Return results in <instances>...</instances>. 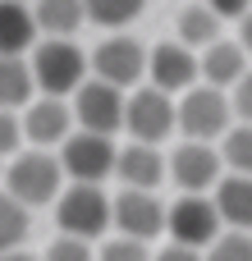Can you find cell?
Returning a JSON list of instances; mask_svg holds the SVG:
<instances>
[{"label":"cell","instance_id":"6da1fadb","mask_svg":"<svg viewBox=\"0 0 252 261\" xmlns=\"http://www.w3.org/2000/svg\"><path fill=\"white\" fill-rule=\"evenodd\" d=\"M60 188H64V174H60V161H55L51 151L28 147V151H14V156H9L5 193H9L23 211L55 202V197H60Z\"/></svg>","mask_w":252,"mask_h":261},{"label":"cell","instance_id":"7a4b0ae2","mask_svg":"<svg viewBox=\"0 0 252 261\" xmlns=\"http://www.w3.org/2000/svg\"><path fill=\"white\" fill-rule=\"evenodd\" d=\"M28 73H32V87H41V96H60L64 101L87 78V55L69 37H46L41 46H32Z\"/></svg>","mask_w":252,"mask_h":261},{"label":"cell","instance_id":"3957f363","mask_svg":"<svg viewBox=\"0 0 252 261\" xmlns=\"http://www.w3.org/2000/svg\"><path fill=\"white\" fill-rule=\"evenodd\" d=\"M55 225H60L64 239H83V243L101 239L110 229V197H106V188L101 184H69V188H60Z\"/></svg>","mask_w":252,"mask_h":261},{"label":"cell","instance_id":"277c9868","mask_svg":"<svg viewBox=\"0 0 252 261\" xmlns=\"http://www.w3.org/2000/svg\"><path fill=\"white\" fill-rule=\"evenodd\" d=\"M230 124H234V110H230L225 92H216L207 83L179 92V101H174V128L184 133V142H216Z\"/></svg>","mask_w":252,"mask_h":261},{"label":"cell","instance_id":"5b68a950","mask_svg":"<svg viewBox=\"0 0 252 261\" xmlns=\"http://www.w3.org/2000/svg\"><path fill=\"white\" fill-rule=\"evenodd\" d=\"M133 142L142 147H161L174 133V96L156 92V87H138L133 96H124V124Z\"/></svg>","mask_w":252,"mask_h":261},{"label":"cell","instance_id":"8992f818","mask_svg":"<svg viewBox=\"0 0 252 261\" xmlns=\"http://www.w3.org/2000/svg\"><path fill=\"white\" fill-rule=\"evenodd\" d=\"M60 174L73 179V184H101L110 179L115 170V138H101V133H69L60 142Z\"/></svg>","mask_w":252,"mask_h":261},{"label":"cell","instance_id":"52a82bcc","mask_svg":"<svg viewBox=\"0 0 252 261\" xmlns=\"http://www.w3.org/2000/svg\"><path fill=\"white\" fill-rule=\"evenodd\" d=\"M69 115H73V124L83 128V133H101V138H115L119 133V124H124V92L119 87H110V83H78L73 87V106H69Z\"/></svg>","mask_w":252,"mask_h":261},{"label":"cell","instance_id":"ba28073f","mask_svg":"<svg viewBox=\"0 0 252 261\" xmlns=\"http://www.w3.org/2000/svg\"><path fill=\"white\" fill-rule=\"evenodd\" d=\"M165 234H170V243L202 252L220 234V216H216L211 197L207 193H184L174 206H165Z\"/></svg>","mask_w":252,"mask_h":261},{"label":"cell","instance_id":"9c48e42d","mask_svg":"<svg viewBox=\"0 0 252 261\" xmlns=\"http://www.w3.org/2000/svg\"><path fill=\"white\" fill-rule=\"evenodd\" d=\"M92 73H96V83H110V87H133V83H142V73H147V50H142V41L138 37H124V32H115V37H106L96 50H92Z\"/></svg>","mask_w":252,"mask_h":261},{"label":"cell","instance_id":"30bf717a","mask_svg":"<svg viewBox=\"0 0 252 261\" xmlns=\"http://www.w3.org/2000/svg\"><path fill=\"white\" fill-rule=\"evenodd\" d=\"M110 225L119 229V239H133V243H152L165 234V202L156 193H138V188H124L115 202H110Z\"/></svg>","mask_w":252,"mask_h":261},{"label":"cell","instance_id":"8fae6325","mask_svg":"<svg viewBox=\"0 0 252 261\" xmlns=\"http://www.w3.org/2000/svg\"><path fill=\"white\" fill-rule=\"evenodd\" d=\"M18 128H23V142H32L37 151H51L60 147L69 133H73V115H69V101L60 96H32L18 115Z\"/></svg>","mask_w":252,"mask_h":261},{"label":"cell","instance_id":"7c38bea8","mask_svg":"<svg viewBox=\"0 0 252 261\" xmlns=\"http://www.w3.org/2000/svg\"><path fill=\"white\" fill-rule=\"evenodd\" d=\"M165 174L184 188V193H207L225 170H220V156L211 142H179L170 156H165Z\"/></svg>","mask_w":252,"mask_h":261},{"label":"cell","instance_id":"4fadbf2b","mask_svg":"<svg viewBox=\"0 0 252 261\" xmlns=\"http://www.w3.org/2000/svg\"><path fill=\"white\" fill-rule=\"evenodd\" d=\"M147 69H152V87L165 92V96L197 87V55L188 46H179V41H161L147 55Z\"/></svg>","mask_w":252,"mask_h":261},{"label":"cell","instance_id":"5bb4252c","mask_svg":"<svg viewBox=\"0 0 252 261\" xmlns=\"http://www.w3.org/2000/svg\"><path fill=\"white\" fill-rule=\"evenodd\" d=\"M124 188H138V193H156L161 179H165V156L156 147H142V142H129V147H115V170Z\"/></svg>","mask_w":252,"mask_h":261},{"label":"cell","instance_id":"9a60e30c","mask_svg":"<svg viewBox=\"0 0 252 261\" xmlns=\"http://www.w3.org/2000/svg\"><path fill=\"white\" fill-rule=\"evenodd\" d=\"M197 78H207V87L216 92H230L234 83L248 78V50L239 41H211L207 55L197 60Z\"/></svg>","mask_w":252,"mask_h":261},{"label":"cell","instance_id":"2e32d148","mask_svg":"<svg viewBox=\"0 0 252 261\" xmlns=\"http://www.w3.org/2000/svg\"><path fill=\"white\" fill-rule=\"evenodd\" d=\"M211 206L220 216V229H248L252 225V179L248 174H220L211 184Z\"/></svg>","mask_w":252,"mask_h":261},{"label":"cell","instance_id":"e0dca14e","mask_svg":"<svg viewBox=\"0 0 252 261\" xmlns=\"http://www.w3.org/2000/svg\"><path fill=\"white\" fill-rule=\"evenodd\" d=\"M28 14L46 37H73L83 28V0H32Z\"/></svg>","mask_w":252,"mask_h":261},{"label":"cell","instance_id":"ac0fdd59","mask_svg":"<svg viewBox=\"0 0 252 261\" xmlns=\"http://www.w3.org/2000/svg\"><path fill=\"white\" fill-rule=\"evenodd\" d=\"M37 41L32 14L18 0H0V55H28Z\"/></svg>","mask_w":252,"mask_h":261},{"label":"cell","instance_id":"d6986e66","mask_svg":"<svg viewBox=\"0 0 252 261\" xmlns=\"http://www.w3.org/2000/svg\"><path fill=\"white\" fill-rule=\"evenodd\" d=\"M32 96H37V87H32V73H28V60L23 55H0V110L18 115Z\"/></svg>","mask_w":252,"mask_h":261},{"label":"cell","instance_id":"ffe728a7","mask_svg":"<svg viewBox=\"0 0 252 261\" xmlns=\"http://www.w3.org/2000/svg\"><path fill=\"white\" fill-rule=\"evenodd\" d=\"M211 41H220V18H216L207 5H188V9L179 14V46L207 50Z\"/></svg>","mask_w":252,"mask_h":261},{"label":"cell","instance_id":"44dd1931","mask_svg":"<svg viewBox=\"0 0 252 261\" xmlns=\"http://www.w3.org/2000/svg\"><path fill=\"white\" fill-rule=\"evenodd\" d=\"M216 156H220V170H225V174H248L252 170V128L248 124H230V128L220 133Z\"/></svg>","mask_w":252,"mask_h":261},{"label":"cell","instance_id":"7402d4cb","mask_svg":"<svg viewBox=\"0 0 252 261\" xmlns=\"http://www.w3.org/2000/svg\"><path fill=\"white\" fill-rule=\"evenodd\" d=\"M147 9V0H83V23H96V28H129L138 14Z\"/></svg>","mask_w":252,"mask_h":261},{"label":"cell","instance_id":"603a6c76","mask_svg":"<svg viewBox=\"0 0 252 261\" xmlns=\"http://www.w3.org/2000/svg\"><path fill=\"white\" fill-rule=\"evenodd\" d=\"M28 229H32V216L0 188V252H14V248H23V239H28Z\"/></svg>","mask_w":252,"mask_h":261},{"label":"cell","instance_id":"cb8c5ba5","mask_svg":"<svg viewBox=\"0 0 252 261\" xmlns=\"http://www.w3.org/2000/svg\"><path fill=\"white\" fill-rule=\"evenodd\" d=\"M202 261H252V239L248 229H225L207 243V257Z\"/></svg>","mask_w":252,"mask_h":261},{"label":"cell","instance_id":"d4e9b609","mask_svg":"<svg viewBox=\"0 0 252 261\" xmlns=\"http://www.w3.org/2000/svg\"><path fill=\"white\" fill-rule=\"evenodd\" d=\"M92 261H152V248L133 239H110L101 243V252H92Z\"/></svg>","mask_w":252,"mask_h":261},{"label":"cell","instance_id":"484cf974","mask_svg":"<svg viewBox=\"0 0 252 261\" xmlns=\"http://www.w3.org/2000/svg\"><path fill=\"white\" fill-rule=\"evenodd\" d=\"M41 261H92V243H83V239H55L51 248H46V257Z\"/></svg>","mask_w":252,"mask_h":261},{"label":"cell","instance_id":"4316f807","mask_svg":"<svg viewBox=\"0 0 252 261\" xmlns=\"http://www.w3.org/2000/svg\"><path fill=\"white\" fill-rule=\"evenodd\" d=\"M23 151V128H18V115L14 110H0V161Z\"/></svg>","mask_w":252,"mask_h":261},{"label":"cell","instance_id":"83f0119b","mask_svg":"<svg viewBox=\"0 0 252 261\" xmlns=\"http://www.w3.org/2000/svg\"><path fill=\"white\" fill-rule=\"evenodd\" d=\"M248 5H252V0H207V9H211L220 23H225V18H243Z\"/></svg>","mask_w":252,"mask_h":261},{"label":"cell","instance_id":"f1b7e54d","mask_svg":"<svg viewBox=\"0 0 252 261\" xmlns=\"http://www.w3.org/2000/svg\"><path fill=\"white\" fill-rule=\"evenodd\" d=\"M152 261H202V252H193V248H179V243H170V248H161Z\"/></svg>","mask_w":252,"mask_h":261},{"label":"cell","instance_id":"f546056e","mask_svg":"<svg viewBox=\"0 0 252 261\" xmlns=\"http://www.w3.org/2000/svg\"><path fill=\"white\" fill-rule=\"evenodd\" d=\"M0 261H37L32 252H23V248H14V252H0Z\"/></svg>","mask_w":252,"mask_h":261},{"label":"cell","instance_id":"4dcf8cb0","mask_svg":"<svg viewBox=\"0 0 252 261\" xmlns=\"http://www.w3.org/2000/svg\"><path fill=\"white\" fill-rule=\"evenodd\" d=\"M18 5H28V0H18Z\"/></svg>","mask_w":252,"mask_h":261}]
</instances>
